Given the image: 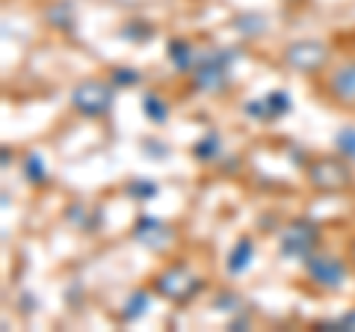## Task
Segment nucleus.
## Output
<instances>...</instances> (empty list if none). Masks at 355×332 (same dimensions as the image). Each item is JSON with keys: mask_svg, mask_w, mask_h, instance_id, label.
Instances as JSON below:
<instances>
[{"mask_svg": "<svg viewBox=\"0 0 355 332\" xmlns=\"http://www.w3.org/2000/svg\"><path fill=\"white\" fill-rule=\"evenodd\" d=\"M216 151H219V134H205L202 140L196 142V149H193V154L198 160H210Z\"/></svg>", "mask_w": 355, "mask_h": 332, "instance_id": "obj_16", "label": "nucleus"}, {"mask_svg": "<svg viewBox=\"0 0 355 332\" xmlns=\"http://www.w3.org/2000/svg\"><path fill=\"white\" fill-rule=\"evenodd\" d=\"M352 258H355V243H352Z\"/></svg>", "mask_w": 355, "mask_h": 332, "instance_id": "obj_24", "label": "nucleus"}, {"mask_svg": "<svg viewBox=\"0 0 355 332\" xmlns=\"http://www.w3.org/2000/svg\"><path fill=\"white\" fill-rule=\"evenodd\" d=\"M252 256H254V240L249 235H243L237 243H234V249H231V256H228V273H234L240 276L243 270L252 264Z\"/></svg>", "mask_w": 355, "mask_h": 332, "instance_id": "obj_10", "label": "nucleus"}, {"mask_svg": "<svg viewBox=\"0 0 355 332\" xmlns=\"http://www.w3.org/2000/svg\"><path fill=\"white\" fill-rule=\"evenodd\" d=\"M133 240L142 243V247H148V249H154V252H163V249L172 247L175 235H172L169 226L160 223V219L142 217L139 223H137V229H133Z\"/></svg>", "mask_w": 355, "mask_h": 332, "instance_id": "obj_8", "label": "nucleus"}, {"mask_svg": "<svg viewBox=\"0 0 355 332\" xmlns=\"http://www.w3.org/2000/svg\"><path fill=\"white\" fill-rule=\"evenodd\" d=\"M305 270L317 285L331 288V291L340 288L343 279H347V264L335 256H326V252H311L305 258Z\"/></svg>", "mask_w": 355, "mask_h": 332, "instance_id": "obj_7", "label": "nucleus"}, {"mask_svg": "<svg viewBox=\"0 0 355 332\" xmlns=\"http://www.w3.org/2000/svg\"><path fill=\"white\" fill-rule=\"evenodd\" d=\"M320 240V229L311 223V219H293V223H287L279 235V252L282 258L287 261H305L311 252H314Z\"/></svg>", "mask_w": 355, "mask_h": 332, "instance_id": "obj_2", "label": "nucleus"}, {"mask_svg": "<svg viewBox=\"0 0 355 332\" xmlns=\"http://www.w3.org/2000/svg\"><path fill=\"white\" fill-rule=\"evenodd\" d=\"M148 312V294L146 291H137L128 300V306H125V320H137V317H142Z\"/></svg>", "mask_w": 355, "mask_h": 332, "instance_id": "obj_15", "label": "nucleus"}, {"mask_svg": "<svg viewBox=\"0 0 355 332\" xmlns=\"http://www.w3.org/2000/svg\"><path fill=\"white\" fill-rule=\"evenodd\" d=\"M263 104H266V116H270V119H282L284 113H291V107H293L291 95H287L284 90L270 92V95L263 98Z\"/></svg>", "mask_w": 355, "mask_h": 332, "instance_id": "obj_12", "label": "nucleus"}, {"mask_svg": "<svg viewBox=\"0 0 355 332\" xmlns=\"http://www.w3.org/2000/svg\"><path fill=\"white\" fill-rule=\"evenodd\" d=\"M48 21H51L53 27H62V30H69V27H71V18L65 15V9H51V13H48Z\"/></svg>", "mask_w": 355, "mask_h": 332, "instance_id": "obj_23", "label": "nucleus"}, {"mask_svg": "<svg viewBox=\"0 0 355 332\" xmlns=\"http://www.w3.org/2000/svg\"><path fill=\"white\" fill-rule=\"evenodd\" d=\"M234 60V51H207L202 57H196L193 65V86L205 92H216L228 83V69Z\"/></svg>", "mask_w": 355, "mask_h": 332, "instance_id": "obj_1", "label": "nucleus"}, {"mask_svg": "<svg viewBox=\"0 0 355 332\" xmlns=\"http://www.w3.org/2000/svg\"><path fill=\"white\" fill-rule=\"evenodd\" d=\"M237 30H243V33H249V36H254V33H263L266 24H263V18H261V15H243V18H237Z\"/></svg>", "mask_w": 355, "mask_h": 332, "instance_id": "obj_20", "label": "nucleus"}, {"mask_svg": "<svg viewBox=\"0 0 355 332\" xmlns=\"http://www.w3.org/2000/svg\"><path fill=\"white\" fill-rule=\"evenodd\" d=\"M198 288H202V279L193 276L184 264H175V267L163 270L157 279H154V291H157L160 297H166V300H178V303L190 300Z\"/></svg>", "mask_w": 355, "mask_h": 332, "instance_id": "obj_4", "label": "nucleus"}, {"mask_svg": "<svg viewBox=\"0 0 355 332\" xmlns=\"http://www.w3.org/2000/svg\"><path fill=\"white\" fill-rule=\"evenodd\" d=\"M142 110H146V116L154 122V125H163L166 116H169V107H166V101L160 95H154V92H148L146 98H142Z\"/></svg>", "mask_w": 355, "mask_h": 332, "instance_id": "obj_13", "label": "nucleus"}, {"mask_svg": "<svg viewBox=\"0 0 355 332\" xmlns=\"http://www.w3.org/2000/svg\"><path fill=\"white\" fill-rule=\"evenodd\" d=\"M113 86L104 81H83L74 86L71 92V104L80 110L83 116H104L110 107H113Z\"/></svg>", "mask_w": 355, "mask_h": 332, "instance_id": "obj_3", "label": "nucleus"}, {"mask_svg": "<svg viewBox=\"0 0 355 332\" xmlns=\"http://www.w3.org/2000/svg\"><path fill=\"white\" fill-rule=\"evenodd\" d=\"M113 83H119V86H133V83H139V72L113 69Z\"/></svg>", "mask_w": 355, "mask_h": 332, "instance_id": "obj_22", "label": "nucleus"}, {"mask_svg": "<svg viewBox=\"0 0 355 332\" xmlns=\"http://www.w3.org/2000/svg\"><path fill=\"white\" fill-rule=\"evenodd\" d=\"M317 326L320 329H355V308L338 320H323V324H317Z\"/></svg>", "mask_w": 355, "mask_h": 332, "instance_id": "obj_21", "label": "nucleus"}, {"mask_svg": "<svg viewBox=\"0 0 355 332\" xmlns=\"http://www.w3.org/2000/svg\"><path fill=\"white\" fill-rule=\"evenodd\" d=\"M169 60L178 72H193V65H196V51L190 42H184V39H172L169 42Z\"/></svg>", "mask_w": 355, "mask_h": 332, "instance_id": "obj_11", "label": "nucleus"}, {"mask_svg": "<svg viewBox=\"0 0 355 332\" xmlns=\"http://www.w3.org/2000/svg\"><path fill=\"white\" fill-rule=\"evenodd\" d=\"M329 92H331L335 101L347 104V107H355V63H347V65H340V69L331 72Z\"/></svg>", "mask_w": 355, "mask_h": 332, "instance_id": "obj_9", "label": "nucleus"}, {"mask_svg": "<svg viewBox=\"0 0 355 332\" xmlns=\"http://www.w3.org/2000/svg\"><path fill=\"white\" fill-rule=\"evenodd\" d=\"M157 193H160L157 181L137 179V181H130V184H128V196H130V199H139V202H148V199H154Z\"/></svg>", "mask_w": 355, "mask_h": 332, "instance_id": "obj_14", "label": "nucleus"}, {"mask_svg": "<svg viewBox=\"0 0 355 332\" xmlns=\"http://www.w3.org/2000/svg\"><path fill=\"white\" fill-rule=\"evenodd\" d=\"M282 60L287 69L293 72H302V74H311V72H320L329 60V48L323 42H314V39H305V42H293V45H287Z\"/></svg>", "mask_w": 355, "mask_h": 332, "instance_id": "obj_5", "label": "nucleus"}, {"mask_svg": "<svg viewBox=\"0 0 355 332\" xmlns=\"http://www.w3.org/2000/svg\"><path fill=\"white\" fill-rule=\"evenodd\" d=\"M214 306H216V312H228V315H234V312H240V308H243V300H240L237 294H219Z\"/></svg>", "mask_w": 355, "mask_h": 332, "instance_id": "obj_19", "label": "nucleus"}, {"mask_svg": "<svg viewBox=\"0 0 355 332\" xmlns=\"http://www.w3.org/2000/svg\"><path fill=\"white\" fill-rule=\"evenodd\" d=\"M338 151L343 154V158L355 160V128H343V131H338Z\"/></svg>", "mask_w": 355, "mask_h": 332, "instance_id": "obj_18", "label": "nucleus"}, {"mask_svg": "<svg viewBox=\"0 0 355 332\" xmlns=\"http://www.w3.org/2000/svg\"><path fill=\"white\" fill-rule=\"evenodd\" d=\"M308 181L317 187V190H343L352 181V172L347 163H340L335 158H320L314 163H308Z\"/></svg>", "mask_w": 355, "mask_h": 332, "instance_id": "obj_6", "label": "nucleus"}, {"mask_svg": "<svg viewBox=\"0 0 355 332\" xmlns=\"http://www.w3.org/2000/svg\"><path fill=\"white\" fill-rule=\"evenodd\" d=\"M24 175H27V181L33 184H42L44 181V160H42V154H27V163H24Z\"/></svg>", "mask_w": 355, "mask_h": 332, "instance_id": "obj_17", "label": "nucleus"}]
</instances>
